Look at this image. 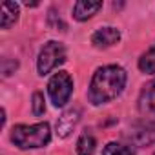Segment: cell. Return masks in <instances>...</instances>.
Segmentation results:
<instances>
[{"label":"cell","instance_id":"cell-1","mask_svg":"<svg viewBox=\"0 0 155 155\" xmlns=\"http://www.w3.org/2000/svg\"><path fill=\"white\" fill-rule=\"evenodd\" d=\"M128 73L119 64H108L95 69L88 86V101L93 106L113 102L126 88Z\"/></svg>","mask_w":155,"mask_h":155},{"label":"cell","instance_id":"cell-2","mask_svg":"<svg viewBox=\"0 0 155 155\" xmlns=\"http://www.w3.org/2000/svg\"><path fill=\"white\" fill-rule=\"evenodd\" d=\"M11 142L18 150H37L44 148L51 140V128L48 122L37 124H17L11 130Z\"/></svg>","mask_w":155,"mask_h":155},{"label":"cell","instance_id":"cell-3","mask_svg":"<svg viewBox=\"0 0 155 155\" xmlns=\"http://www.w3.org/2000/svg\"><path fill=\"white\" fill-rule=\"evenodd\" d=\"M68 55H66V46L58 40H49L44 44V48L38 53L37 58V71L38 75H49L53 69H57L58 66H62L66 62Z\"/></svg>","mask_w":155,"mask_h":155},{"label":"cell","instance_id":"cell-4","mask_svg":"<svg viewBox=\"0 0 155 155\" xmlns=\"http://www.w3.org/2000/svg\"><path fill=\"white\" fill-rule=\"evenodd\" d=\"M73 93V79L68 71H57L48 82V95L55 108H62L69 102Z\"/></svg>","mask_w":155,"mask_h":155},{"label":"cell","instance_id":"cell-5","mask_svg":"<svg viewBox=\"0 0 155 155\" xmlns=\"http://www.w3.org/2000/svg\"><path fill=\"white\" fill-rule=\"evenodd\" d=\"M128 139H130L131 144L137 146V148L153 144V142H155V117H153V119H146V120L135 124V126L130 130Z\"/></svg>","mask_w":155,"mask_h":155},{"label":"cell","instance_id":"cell-6","mask_svg":"<svg viewBox=\"0 0 155 155\" xmlns=\"http://www.w3.org/2000/svg\"><path fill=\"white\" fill-rule=\"evenodd\" d=\"M81 120V108L79 106H73V108H68L57 120V135L60 139H66L71 135V131L77 128Z\"/></svg>","mask_w":155,"mask_h":155},{"label":"cell","instance_id":"cell-7","mask_svg":"<svg viewBox=\"0 0 155 155\" xmlns=\"http://www.w3.org/2000/svg\"><path fill=\"white\" fill-rule=\"evenodd\" d=\"M120 42V31L113 26H102L91 35V44L97 49H108Z\"/></svg>","mask_w":155,"mask_h":155},{"label":"cell","instance_id":"cell-8","mask_svg":"<svg viewBox=\"0 0 155 155\" xmlns=\"http://www.w3.org/2000/svg\"><path fill=\"white\" fill-rule=\"evenodd\" d=\"M137 108H139V113L144 115L146 119H153L155 117V79L151 82H148L140 90L139 101H137Z\"/></svg>","mask_w":155,"mask_h":155},{"label":"cell","instance_id":"cell-9","mask_svg":"<svg viewBox=\"0 0 155 155\" xmlns=\"http://www.w3.org/2000/svg\"><path fill=\"white\" fill-rule=\"evenodd\" d=\"M102 9V2H91V0H79L73 6V18L79 22H86L95 17Z\"/></svg>","mask_w":155,"mask_h":155},{"label":"cell","instance_id":"cell-10","mask_svg":"<svg viewBox=\"0 0 155 155\" xmlns=\"http://www.w3.org/2000/svg\"><path fill=\"white\" fill-rule=\"evenodd\" d=\"M18 15H20V8L17 2H4L2 13H0V28L9 29L11 26H15L18 22Z\"/></svg>","mask_w":155,"mask_h":155},{"label":"cell","instance_id":"cell-11","mask_svg":"<svg viewBox=\"0 0 155 155\" xmlns=\"http://www.w3.org/2000/svg\"><path fill=\"white\" fill-rule=\"evenodd\" d=\"M97 148V140L91 133H82L77 140V155H93Z\"/></svg>","mask_w":155,"mask_h":155},{"label":"cell","instance_id":"cell-12","mask_svg":"<svg viewBox=\"0 0 155 155\" xmlns=\"http://www.w3.org/2000/svg\"><path fill=\"white\" fill-rule=\"evenodd\" d=\"M137 66H139V69L142 73L153 75L155 73V48H151L146 53H142L140 58H139V62H137Z\"/></svg>","mask_w":155,"mask_h":155},{"label":"cell","instance_id":"cell-13","mask_svg":"<svg viewBox=\"0 0 155 155\" xmlns=\"http://www.w3.org/2000/svg\"><path fill=\"white\" fill-rule=\"evenodd\" d=\"M101 155H135V150L128 144H122V142H108L104 148H102V153Z\"/></svg>","mask_w":155,"mask_h":155},{"label":"cell","instance_id":"cell-14","mask_svg":"<svg viewBox=\"0 0 155 155\" xmlns=\"http://www.w3.org/2000/svg\"><path fill=\"white\" fill-rule=\"evenodd\" d=\"M31 108H33V115H35V117H42V115L46 113V102H44V95H42L40 91H35V93H33Z\"/></svg>","mask_w":155,"mask_h":155},{"label":"cell","instance_id":"cell-15","mask_svg":"<svg viewBox=\"0 0 155 155\" xmlns=\"http://www.w3.org/2000/svg\"><path fill=\"white\" fill-rule=\"evenodd\" d=\"M0 68H2V75H4V77H9V75H13V73L18 69V62H17V60L4 58L2 64H0Z\"/></svg>","mask_w":155,"mask_h":155},{"label":"cell","instance_id":"cell-16","mask_svg":"<svg viewBox=\"0 0 155 155\" xmlns=\"http://www.w3.org/2000/svg\"><path fill=\"white\" fill-rule=\"evenodd\" d=\"M48 22H49V26H53V28H60V31H66V24L62 22V18H60V15H57L55 13V9H49V17H48Z\"/></svg>","mask_w":155,"mask_h":155},{"label":"cell","instance_id":"cell-17","mask_svg":"<svg viewBox=\"0 0 155 155\" xmlns=\"http://www.w3.org/2000/svg\"><path fill=\"white\" fill-rule=\"evenodd\" d=\"M26 6H28V8H35V6H38V4H37V2H26Z\"/></svg>","mask_w":155,"mask_h":155},{"label":"cell","instance_id":"cell-18","mask_svg":"<svg viewBox=\"0 0 155 155\" xmlns=\"http://www.w3.org/2000/svg\"><path fill=\"white\" fill-rule=\"evenodd\" d=\"M153 155H155V153H153Z\"/></svg>","mask_w":155,"mask_h":155}]
</instances>
